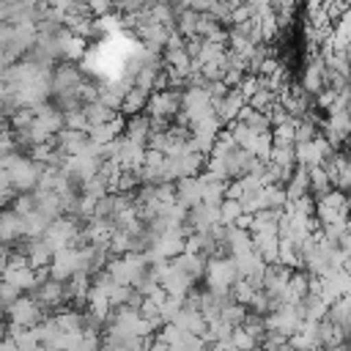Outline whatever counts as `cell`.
Returning a JSON list of instances; mask_svg holds the SVG:
<instances>
[{"instance_id":"1","label":"cell","mask_w":351,"mask_h":351,"mask_svg":"<svg viewBox=\"0 0 351 351\" xmlns=\"http://www.w3.org/2000/svg\"><path fill=\"white\" fill-rule=\"evenodd\" d=\"M239 280V269H236V258L233 255H211L206 261L203 269V282L208 291L217 293H230V285Z\"/></svg>"},{"instance_id":"2","label":"cell","mask_w":351,"mask_h":351,"mask_svg":"<svg viewBox=\"0 0 351 351\" xmlns=\"http://www.w3.org/2000/svg\"><path fill=\"white\" fill-rule=\"evenodd\" d=\"M176 203H181L184 208H195L197 203H203V184L197 176H184L176 181Z\"/></svg>"},{"instance_id":"3","label":"cell","mask_w":351,"mask_h":351,"mask_svg":"<svg viewBox=\"0 0 351 351\" xmlns=\"http://www.w3.org/2000/svg\"><path fill=\"white\" fill-rule=\"evenodd\" d=\"M148 96H151V90H145V88H140V85H129L126 88V93H123V101H121V112L123 115H134V112H143L145 110V104H148Z\"/></svg>"}]
</instances>
